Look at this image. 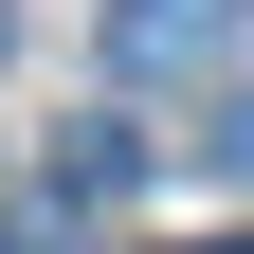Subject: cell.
Masks as SVG:
<instances>
[{"mask_svg":"<svg viewBox=\"0 0 254 254\" xmlns=\"http://www.w3.org/2000/svg\"><path fill=\"white\" fill-rule=\"evenodd\" d=\"M254 0H109V91H164V73H218Z\"/></svg>","mask_w":254,"mask_h":254,"instance_id":"1","label":"cell"},{"mask_svg":"<svg viewBox=\"0 0 254 254\" xmlns=\"http://www.w3.org/2000/svg\"><path fill=\"white\" fill-rule=\"evenodd\" d=\"M200 164H218V182H254V91H218V127H200Z\"/></svg>","mask_w":254,"mask_h":254,"instance_id":"2","label":"cell"},{"mask_svg":"<svg viewBox=\"0 0 254 254\" xmlns=\"http://www.w3.org/2000/svg\"><path fill=\"white\" fill-rule=\"evenodd\" d=\"M0 55H18V0H0Z\"/></svg>","mask_w":254,"mask_h":254,"instance_id":"3","label":"cell"},{"mask_svg":"<svg viewBox=\"0 0 254 254\" xmlns=\"http://www.w3.org/2000/svg\"><path fill=\"white\" fill-rule=\"evenodd\" d=\"M200 254H254V236H200Z\"/></svg>","mask_w":254,"mask_h":254,"instance_id":"4","label":"cell"}]
</instances>
